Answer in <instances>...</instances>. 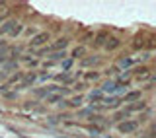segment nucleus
<instances>
[{
  "label": "nucleus",
  "instance_id": "1",
  "mask_svg": "<svg viewBox=\"0 0 156 138\" xmlns=\"http://www.w3.org/2000/svg\"><path fill=\"white\" fill-rule=\"evenodd\" d=\"M139 129V121H125L119 125V132H123V134H129V132H135Z\"/></svg>",
  "mask_w": 156,
  "mask_h": 138
},
{
  "label": "nucleus",
  "instance_id": "2",
  "mask_svg": "<svg viewBox=\"0 0 156 138\" xmlns=\"http://www.w3.org/2000/svg\"><path fill=\"white\" fill-rule=\"evenodd\" d=\"M119 90H123V88H121L119 84H115V82H105L104 86H101V93H115Z\"/></svg>",
  "mask_w": 156,
  "mask_h": 138
},
{
  "label": "nucleus",
  "instance_id": "3",
  "mask_svg": "<svg viewBox=\"0 0 156 138\" xmlns=\"http://www.w3.org/2000/svg\"><path fill=\"white\" fill-rule=\"evenodd\" d=\"M45 41H49V35H47V33H39V35H35V37L31 39V45L39 47V45H43Z\"/></svg>",
  "mask_w": 156,
  "mask_h": 138
},
{
  "label": "nucleus",
  "instance_id": "4",
  "mask_svg": "<svg viewBox=\"0 0 156 138\" xmlns=\"http://www.w3.org/2000/svg\"><path fill=\"white\" fill-rule=\"evenodd\" d=\"M146 107V103H143V101H139V103H135V105H129L127 107V111H123L125 115H129V113H135V111H143Z\"/></svg>",
  "mask_w": 156,
  "mask_h": 138
},
{
  "label": "nucleus",
  "instance_id": "5",
  "mask_svg": "<svg viewBox=\"0 0 156 138\" xmlns=\"http://www.w3.org/2000/svg\"><path fill=\"white\" fill-rule=\"evenodd\" d=\"M53 91H58V86H49V88H45V90H37L35 93H37V95L39 97H43V95H49V93H53Z\"/></svg>",
  "mask_w": 156,
  "mask_h": 138
},
{
  "label": "nucleus",
  "instance_id": "6",
  "mask_svg": "<svg viewBox=\"0 0 156 138\" xmlns=\"http://www.w3.org/2000/svg\"><path fill=\"white\" fill-rule=\"evenodd\" d=\"M66 45H68L66 39H58L57 43H53V45H51V51H61V49L65 51V47H66Z\"/></svg>",
  "mask_w": 156,
  "mask_h": 138
},
{
  "label": "nucleus",
  "instance_id": "7",
  "mask_svg": "<svg viewBox=\"0 0 156 138\" xmlns=\"http://www.w3.org/2000/svg\"><path fill=\"white\" fill-rule=\"evenodd\" d=\"M16 26H18L16 22H6V26H4L2 29H0V33H12V29L16 27Z\"/></svg>",
  "mask_w": 156,
  "mask_h": 138
},
{
  "label": "nucleus",
  "instance_id": "8",
  "mask_svg": "<svg viewBox=\"0 0 156 138\" xmlns=\"http://www.w3.org/2000/svg\"><path fill=\"white\" fill-rule=\"evenodd\" d=\"M133 64H135L133 58H121V60H119V68H129V66H133Z\"/></svg>",
  "mask_w": 156,
  "mask_h": 138
},
{
  "label": "nucleus",
  "instance_id": "9",
  "mask_svg": "<svg viewBox=\"0 0 156 138\" xmlns=\"http://www.w3.org/2000/svg\"><path fill=\"white\" fill-rule=\"evenodd\" d=\"M90 99H92V101H100V99H104V93H101V90L92 91V93H90Z\"/></svg>",
  "mask_w": 156,
  "mask_h": 138
},
{
  "label": "nucleus",
  "instance_id": "10",
  "mask_svg": "<svg viewBox=\"0 0 156 138\" xmlns=\"http://www.w3.org/2000/svg\"><path fill=\"white\" fill-rule=\"evenodd\" d=\"M62 99V95L58 93V95H47V103H57V101H61Z\"/></svg>",
  "mask_w": 156,
  "mask_h": 138
},
{
  "label": "nucleus",
  "instance_id": "11",
  "mask_svg": "<svg viewBox=\"0 0 156 138\" xmlns=\"http://www.w3.org/2000/svg\"><path fill=\"white\" fill-rule=\"evenodd\" d=\"M136 97H140V91H133V93H129V95H125V101H131V99H136Z\"/></svg>",
  "mask_w": 156,
  "mask_h": 138
},
{
  "label": "nucleus",
  "instance_id": "12",
  "mask_svg": "<svg viewBox=\"0 0 156 138\" xmlns=\"http://www.w3.org/2000/svg\"><path fill=\"white\" fill-rule=\"evenodd\" d=\"M82 103V97H74V99H70V105H74V107H78Z\"/></svg>",
  "mask_w": 156,
  "mask_h": 138
},
{
  "label": "nucleus",
  "instance_id": "13",
  "mask_svg": "<svg viewBox=\"0 0 156 138\" xmlns=\"http://www.w3.org/2000/svg\"><path fill=\"white\" fill-rule=\"evenodd\" d=\"M20 31H22V26H16V27H14V29H12V35H18V33H20Z\"/></svg>",
  "mask_w": 156,
  "mask_h": 138
},
{
  "label": "nucleus",
  "instance_id": "14",
  "mask_svg": "<svg viewBox=\"0 0 156 138\" xmlns=\"http://www.w3.org/2000/svg\"><path fill=\"white\" fill-rule=\"evenodd\" d=\"M65 57V53H55V55H53V58H62Z\"/></svg>",
  "mask_w": 156,
  "mask_h": 138
}]
</instances>
